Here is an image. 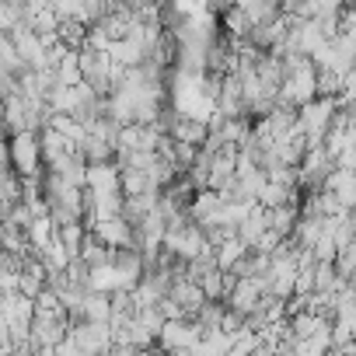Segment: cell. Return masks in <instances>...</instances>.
Returning a JSON list of instances; mask_svg holds the SVG:
<instances>
[{"mask_svg":"<svg viewBox=\"0 0 356 356\" xmlns=\"http://www.w3.org/2000/svg\"><path fill=\"white\" fill-rule=\"evenodd\" d=\"M88 234H91V231H88L81 220H74V224H67V227H60V231H56V245H60L70 259H77V255H81V248H84V241H88Z\"/></svg>","mask_w":356,"mask_h":356,"instance_id":"7","label":"cell"},{"mask_svg":"<svg viewBox=\"0 0 356 356\" xmlns=\"http://www.w3.org/2000/svg\"><path fill=\"white\" fill-rule=\"evenodd\" d=\"M91 234L98 241H105L108 248H129L133 245V227L122 220V217H108V220H98L91 227Z\"/></svg>","mask_w":356,"mask_h":356,"instance_id":"5","label":"cell"},{"mask_svg":"<svg viewBox=\"0 0 356 356\" xmlns=\"http://www.w3.org/2000/svg\"><path fill=\"white\" fill-rule=\"evenodd\" d=\"M168 136L175 143H189V147L203 150L207 140H210V122L203 115H196V112H178V119H175V126H171Z\"/></svg>","mask_w":356,"mask_h":356,"instance_id":"2","label":"cell"},{"mask_svg":"<svg viewBox=\"0 0 356 356\" xmlns=\"http://www.w3.org/2000/svg\"><path fill=\"white\" fill-rule=\"evenodd\" d=\"M32 307H35V314H39V318H70V314H67V307H63V300H60V293H56V290H49V286L35 297V304H32Z\"/></svg>","mask_w":356,"mask_h":356,"instance_id":"8","label":"cell"},{"mask_svg":"<svg viewBox=\"0 0 356 356\" xmlns=\"http://www.w3.org/2000/svg\"><path fill=\"white\" fill-rule=\"evenodd\" d=\"M245 252H248V245H245L241 238L224 241V245L217 248V269H220V273H231V269H234V262H238Z\"/></svg>","mask_w":356,"mask_h":356,"instance_id":"9","label":"cell"},{"mask_svg":"<svg viewBox=\"0 0 356 356\" xmlns=\"http://www.w3.org/2000/svg\"><path fill=\"white\" fill-rule=\"evenodd\" d=\"M157 129L154 126H122L119 129V154H154L157 150Z\"/></svg>","mask_w":356,"mask_h":356,"instance_id":"3","label":"cell"},{"mask_svg":"<svg viewBox=\"0 0 356 356\" xmlns=\"http://www.w3.org/2000/svg\"><path fill=\"white\" fill-rule=\"evenodd\" d=\"M91 273H98V269H108V262H112V248L105 245V241H98L95 234H88V241H84V248H81V255H77Z\"/></svg>","mask_w":356,"mask_h":356,"instance_id":"6","label":"cell"},{"mask_svg":"<svg viewBox=\"0 0 356 356\" xmlns=\"http://www.w3.org/2000/svg\"><path fill=\"white\" fill-rule=\"evenodd\" d=\"M168 300H171L178 311H182V318H189V321L207 307V293H203L193 280H175V286H171Z\"/></svg>","mask_w":356,"mask_h":356,"instance_id":"4","label":"cell"},{"mask_svg":"<svg viewBox=\"0 0 356 356\" xmlns=\"http://www.w3.org/2000/svg\"><path fill=\"white\" fill-rule=\"evenodd\" d=\"M70 342L77 346V353L81 356H105L112 346H115V339H112V328L108 325H74L70 328Z\"/></svg>","mask_w":356,"mask_h":356,"instance_id":"1","label":"cell"}]
</instances>
